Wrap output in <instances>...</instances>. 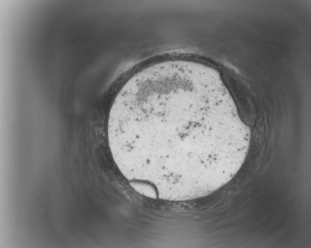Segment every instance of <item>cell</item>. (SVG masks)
<instances>
[{
    "label": "cell",
    "instance_id": "1",
    "mask_svg": "<svg viewBox=\"0 0 311 248\" xmlns=\"http://www.w3.org/2000/svg\"><path fill=\"white\" fill-rule=\"evenodd\" d=\"M115 162L126 178L162 198L208 195L237 173L250 140L221 79L189 61L159 62L121 89L108 121Z\"/></svg>",
    "mask_w": 311,
    "mask_h": 248
}]
</instances>
